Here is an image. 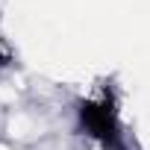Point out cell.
Instances as JSON below:
<instances>
[{"label": "cell", "mask_w": 150, "mask_h": 150, "mask_svg": "<svg viewBox=\"0 0 150 150\" xmlns=\"http://www.w3.org/2000/svg\"><path fill=\"white\" fill-rule=\"evenodd\" d=\"M74 127L80 135L94 141L100 150H129L127 129L121 121L118 100L112 88H103L100 94H88L74 103Z\"/></svg>", "instance_id": "6da1fadb"}, {"label": "cell", "mask_w": 150, "mask_h": 150, "mask_svg": "<svg viewBox=\"0 0 150 150\" xmlns=\"http://www.w3.org/2000/svg\"><path fill=\"white\" fill-rule=\"evenodd\" d=\"M0 62H6V47H3V38H0Z\"/></svg>", "instance_id": "7a4b0ae2"}]
</instances>
